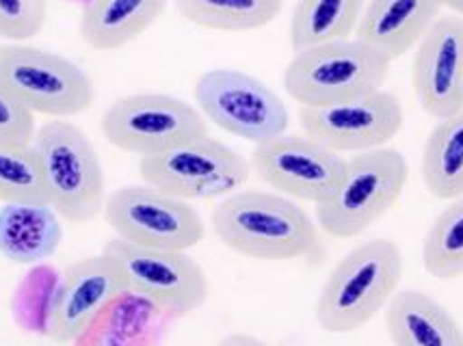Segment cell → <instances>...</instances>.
I'll return each instance as SVG.
<instances>
[{"label":"cell","mask_w":463,"mask_h":346,"mask_svg":"<svg viewBox=\"0 0 463 346\" xmlns=\"http://www.w3.org/2000/svg\"><path fill=\"white\" fill-rule=\"evenodd\" d=\"M211 225L223 247L250 260H299L321 245L310 214L275 191H236L214 208Z\"/></svg>","instance_id":"1"},{"label":"cell","mask_w":463,"mask_h":346,"mask_svg":"<svg viewBox=\"0 0 463 346\" xmlns=\"http://www.w3.org/2000/svg\"><path fill=\"white\" fill-rule=\"evenodd\" d=\"M33 150L40 158L48 204L61 219L80 225L107 204V180L96 147L70 119H51L37 128Z\"/></svg>","instance_id":"3"},{"label":"cell","mask_w":463,"mask_h":346,"mask_svg":"<svg viewBox=\"0 0 463 346\" xmlns=\"http://www.w3.org/2000/svg\"><path fill=\"white\" fill-rule=\"evenodd\" d=\"M403 122L399 98L385 89L327 107H301L299 111L303 133L335 154H364L385 147L401 133Z\"/></svg>","instance_id":"12"},{"label":"cell","mask_w":463,"mask_h":346,"mask_svg":"<svg viewBox=\"0 0 463 346\" xmlns=\"http://www.w3.org/2000/svg\"><path fill=\"white\" fill-rule=\"evenodd\" d=\"M126 295L118 268L107 256L82 257L65 268L52 288L43 323L46 336L57 344L76 342L113 301Z\"/></svg>","instance_id":"14"},{"label":"cell","mask_w":463,"mask_h":346,"mask_svg":"<svg viewBox=\"0 0 463 346\" xmlns=\"http://www.w3.org/2000/svg\"><path fill=\"white\" fill-rule=\"evenodd\" d=\"M70 3H82V5H85V7H87V5H90L91 0H70Z\"/></svg>","instance_id":"29"},{"label":"cell","mask_w":463,"mask_h":346,"mask_svg":"<svg viewBox=\"0 0 463 346\" xmlns=\"http://www.w3.org/2000/svg\"><path fill=\"white\" fill-rule=\"evenodd\" d=\"M143 182L178 200L228 197L250 180L251 164L225 143L202 136L139 163Z\"/></svg>","instance_id":"8"},{"label":"cell","mask_w":463,"mask_h":346,"mask_svg":"<svg viewBox=\"0 0 463 346\" xmlns=\"http://www.w3.org/2000/svg\"><path fill=\"white\" fill-rule=\"evenodd\" d=\"M403 268L394 240L373 238L353 247L323 284L317 299L318 327L343 336L368 325L396 295Z\"/></svg>","instance_id":"2"},{"label":"cell","mask_w":463,"mask_h":346,"mask_svg":"<svg viewBox=\"0 0 463 346\" xmlns=\"http://www.w3.org/2000/svg\"><path fill=\"white\" fill-rule=\"evenodd\" d=\"M442 9V0H366L355 40L394 61L418 46Z\"/></svg>","instance_id":"16"},{"label":"cell","mask_w":463,"mask_h":346,"mask_svg":"<svg viewBox=\"0 0 463 346\" xmlns=\"http://www.w3.org/2000/svg\"><path fill=\"white\" fill-rule=\"evenodd\" d=\"M410 167L401 152L379 147L346 158L343 180L317 206V225L332 238H357L399 204Z\"/></svg>","instance_id":"4"},{"label":"cell","mask_w":463,"mask_h":346,"mask_svg":"<svg viewBox=\"0 0 463 346\" xmlns=\"http://www.w3.org/2000/svg\"><path fill=\"white\" fill-rule=\"evenodd\" d=\"M100 128L113 147L141 158L208 135L206 119L197 107L165 93L119 98L104 113Z\"/></svg>","instance_id":"9"},{"label":"cell","mask_w":463,"mask_h":346,"mask_svg":"<svg viewBox=\"0 0 463 346\" xmlns=\"http://www.w3.org/2000/svg\"><path fill=\"white\" fill-rule=\"evenodd\" d=\"M0 204H48L42 164L33 145L0 143Z\"/></svg>","instance_id":"24"},{"label":"cell","mask_w":463,"mask_h":346,"mask_svg":"<svg viewBox=\"0 0 463 346\" xmlns=\"http://www.w3.org/2000/svg\"><path fill=\"white\" fill-rule=\"evenodd\" d=\"M37 135L35 113L22 104L15 93L0 80V143L33 145Z\"/></svg>","instance_id":"26"},{"label":"cell","mask_w":463,"mask_h":346,"mask_svg":"<svg viewBox=\"0 0 463 346\" xmlns=\"http://www.w3.org/2000/svg\"><path fill=\"white\" fill-rule=\"evenodd\" d=\"M366 0H299L292 9L288 37L295 52L355 35Z\"/></svg>","instance_id":"20"},{"label":"cell","mask_w":463,"mask_h":346,"mask_svg":"<svg viewBox=\"0 0 463 346\" xmlns=\"http://www.w3.org/2000/svg\"><path fill=\"white\" fill-rule=\"evenodd\" d=\"M189 24L217 33L260 31L278 18L282 0H174Z\"/></svg>","instance_id":"22"},{"label":"cell","mask_w":463,"mask_h":346,"mask_svg":"<svg viewBox=\"0 0 463 346\" xmlns=\"http://www.w3.org/2000/svg\"><path fill=\"white\" fill-rule=\"evenodd\" d=\"M411 87L420 108L435 122L463 108V18L439 15L418 42Z\"/></svg>","instance_id":"15"},{"label":"cell","mask_w":463,"mask_h":346,"mask_svg":"<svg viewBox=\"0 0 463 346\" xmlns=\"http://www.w3.org/2000/svg\"><path fill=\"white\" fill-rule=\"evenodd\" d=\"M167 5L169 0H91L80 18L82 42L96 52L121 51L146 35Z\"/></svg>","instance_id":"18"},{"label":"cell","mask_w":463,"mask_h":346,"mask_svg":"<svg viewBox=\"0 0 463 346\" xmlns=\"http://www.w3.org/2000/svg\"><path fill=\"white\" fill-rule=\"evenodd\" d=\"M102 214L118 238L147 249L189 251L206 234L200 212L189 201L147 184L113 191Z\"/></svg>","instance_id":"11"},{"label":"cell","mask_w":463,"mask_h":346,"mask_svg":"<svg viewBox=\"0 0 463 346\" xmlns=\"http://www.w3.org/2000/svg\"><path fill=\"white\" fill-rule=\"evenodd\" d=\"M422 267L442 282L463 277V195L431 223L422 243Z\"/></svg>","instance_id":"23"},{"label":"cell","mask_w":463,"mask_h":346,"mask_svg":"<svg viewBox=\"0 0 463 346\" xmlns=\"http://www.w3.org/2000/svg\"><path fill=\"white\" fill-rule=\"evenodd\" d=\"M0 80L35 115L70 119L96 100L90 76L70 59L42 48L0 46Z\"/></svg>","instance_id":"7"},{"label":"cell","mask_w":463,"mask_h":346,"mask_svg":"<svg viewBox=\"0 0 463 346\" xmlns=\"http://www.w3.org/2000/svg\"><path fill=\"white\" fill-rule=\"evenodd\" d=\"M392 61L360 40L321 43L295 52L284 89L301 107H327L379 91Z\"/></svg>","instance_id":"5"},{"label":"cell","mask_w":463,"mask_h":346,"mask_svg":"<svg viewBox=\"0 0 463 346\" xmlns=\"http://www.w3.org/2000/svg\"><path fill=\"white\" fill-rule=\"evenodd\" d=\"M422 182L438 200L463 195V108L439 119L422 150Z\"/></svg>","instance_id":"21"},{"label":"cell","mask_w":463,"mask_h":346,"mask_svg":"<svg viewBox=\"0 0 463 346\" xmlns=\"http://www.w3.org/2000/svg\"><path fill=\"white\" fill-rule=\"evenodd\" d=\"M118 268L128 295L174 314H189L208 301V277L186 251L147 249L115 236L102 251Z\"/></svg>","instance_id":"10"},{"label":"cell","mask_w":463,"mask_h":346,"mask_svg":"<svg viewBox=\"0 0 463 346\" xmlns=\"http://www.w3.org/2000/svg\"><path fill=\"white\" fill-rule=\"evenodd\" d=\"M250 164L275 193L318 206L338 189L346 158L307 135H282L258 145Z\"/></svg>","instance_id":"13"},{"label":"cell","mask_w":463,"mask_h":346,"mask_svg":"<svg viewBox=\"0 0 463 346\" xmlns=\"http://www.w3.org/2000/svg\"><path fill=\"white\" fill-rule=\"evenodd\" d=\"M193 96L206 122L256 147L288 130L290 113L282 98L247 71L228 68L203 71Z\"/></svg>","instance_id":"6"},{"label":"cell","mask_w":463,"mask_h":346,"mask_svg":"<svg viewBox=\"0 0 463 346\" xmlns=\"http://www.w3.org/2000/svg\"><path fill=\"white\" fill-rule=\"evenodd\" d=\"M217 346H269L267 342H262L260 338L250 336V333H230L219 340Z\"/></svg>","instance_id":"27"},{"label":"cell","mask_w":463,"mask_h":346,"mask_svg":"<svg viewBox=\"0 0 463 346\" xmlns=\"http://www.w3.org/2000/svg\"><path fill=\"white\" fill-rule=\"evenodd\" d=\"M48 0H0V37L24 42L43 29Z\"/></svg>","instance_id":"25"},{"label":"cell","mask_w":463,"mask_h":346,"mask_svg":"<svg viewBox=\"0 0 463 346\" xmlns=\"http://www.w3.org/2000/svg\"><path fill=\"white\" fill-rule=\"evenodd\" d=\"M63 225L51 204H3L0 256L14 265H42L57 254Z\"/></svg>","instance_id":"19"},{"label":"cell","mask_w":463,"mask_h":346,"mask_svg":"<svg viewBox=\"0 0 463 346\" xmlns=\"http://www.w3.org/2000/svg\"><path fill=\"white\" fill-rule=\"evenodd\" d=\"M442 5L446 9L453 11L455 15H459V18H463V0H442Z\"/></svg>","instance_id":"28"},{"label":"cell","mask_w":463,"mask_h":346,"mask_svg":"<svg viewBox=\"0 0 463 346\" xmlns=\"http://www.w3.org/2000/svg\"><path fill=\"white\" fill-rule=\"evenodd\" d=\"M385 329L394 346H463L459 323L422 290H403L390 299Z\"/></svg>","instance_id":"17"}]
</instances>
